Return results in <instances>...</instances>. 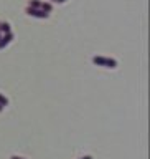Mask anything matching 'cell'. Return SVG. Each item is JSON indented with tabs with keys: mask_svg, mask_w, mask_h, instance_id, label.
<instances>
[{
	"mask_svg": "<svg viewBox=\"0 0 150 159\" xmlns=\"http://www.w3.org/2000/svg\"><path fill=\"white\" fill-rule=\"evenodd\" d=\"M94 63H104V65H111V66H116V61H109V60H104V58H94Z\"/></svg>",
	"mask_w": 150,
	"mask_h": 159,
	"instance_id": "cell-1",
	"label": "cell"
},
{
	"mask_svg": "<svg viewBox=\"0 0 150 159\" xmlns=\"http://www.w3.org/2000/svg\"><path fill=\"white\" fill-rule=\"evenodd\" d=\"M83 159H91V156H86V157H83Z\"/></svg>",
	"mask_w": 150,
	"mask_h": 159,
	"instance_id": "cell-2",
	"label": "cell"
},
{
	"mask_svg": "<svg viewBox=\"0 0 150 159\" xmlns=\"http://www.w3.org/2000/svg\"><path fill=\"white\" fill-rule=\"evenodd\" d=\"M12 159H22V157H12Z\"/></svg>",
	"mask_w": 150,
	"mask_h": 159,
	"instance_id": "cell-3",
	"label": "cell"
},
{
	"mask_svg": "<svg viewBox=\"0 0 150 159\" xmlns=\"http://www.w3.org/2000/svg\"><path fill=\"white\" fill-rule=\"evenodd\" d=\"M0 111H2V106H0Z\"/></svg>",
	"mask_w": 150,
	"mask_h": 159,
	"instance_id": "cell-4",
	"label": "cell"
}]
</instances>
